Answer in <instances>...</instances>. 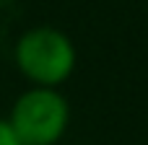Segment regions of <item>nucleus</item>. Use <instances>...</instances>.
I'll list each match as a JSON object with an SVG mask.
<instances>
[{"mask_svg":"<svg viewBox=\"0 0 148 145\" xmlns=\"http://www.w3.org/2000/svg\"><path fill=\"white\" fill-rule=\"evenodd\" d=\"M5 119L21 145H60L70 130L73 112L60 88L29 86L13 99Z\"/></svg>","mask_w":148,"mask_h":145,"instance_id":"obj_2","label":"nucleus"},{"mask_svg":"<svg viewBox=\"0 0 148 145\" xmlns=\"http://www.w3.org/2000/svg\"><path fill=\"white\" fill-rule=\"evenodd\" d=\"M0 145H21V140L16 138V132L5 117H0Z\"/></svg>","mask_w":148,"mask_h":145,"instance_id":"obj_3","label":"nucleus"},{"mask_svg":"<svg viewBox=\"0 0 148 145\" xmlns=\"http://www.w3.org/2000/svg\"><path fill=\"white\" fill-rule=\"evenodd\" d=\"M13 65L29 86L62 88L78 67V47L57 26H29L13 42Z\"/></svg>","mask_w":148,"mask_h":145,"instance_id":"obj_1","label":"nucleus"}]
</instances>
